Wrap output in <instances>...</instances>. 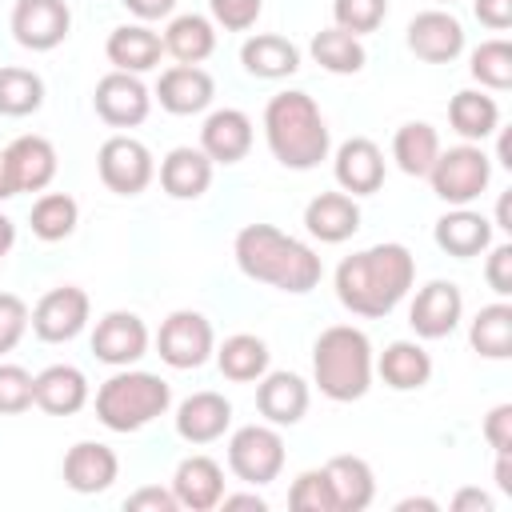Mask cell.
Returning <instances> with one entry per match:
<instances>
[{"label": "cell", "mask_w": 512, "mask_h": 512, "mask_svg": "<svg viewBox=\"0 0 512 512\" xmlns=\"http://www.w3.org/2000/svg\"><path fill=\"white\" fill-rule=\"evenodd\" d=\"M492 228L512 232V220H508V196H500V204H496V224H492Z\"/></svg>", "instance_id": "obj_57"}, {"label": "cell", "mask_w": 512, "mask_h": 512, "mask_svg": "<svg viewBox=\"0 0 512 512\" xmlns=\"http://www.w3.org/2000/svg\"><path fill=\"white\" fill-rule=\"evenodd\" d=\"M288 504H292L296 512H336V496H332V488H328L324 468L300 472V476L292 480V488H288Z\"/></svg>", "instance_id": "obj_41"}, {"label": "cell", "mask_w": 512, "mask_h": 512, "mask_svg": "<svg viewBox=\"0 0 512 512\" xmlns=\"http://www.w3.org/2000/svg\"><path fill=\"white\" fill-rule=\"evenodd\" d=\"M444 4H452V0H444Z\"/></svg>", "instance_id": "obj_59"}, {"label": "cell", "mask_w": 512, "mask_h": 512, "mask_svg": "<svg viewBox=\"0 0 512 512\" xmlns=\"http://www.w3.org/2000/svg\"><path fill=\"white\" fill-rule=\"evenodd\" d=\"M408 52L424 64H452L460 52H464V24L444 12V8H428V12H416L408 20Z\"/></svg>", "instance_id": "obj_13"}, {"label": "cell", "mask_w": 512, "mask_h": 512, "mask_svg": "<svg viewBox=\"0 0 512 512\" xmlns=\"http://www.w3.org/2000/svg\"><path fill=\"white\" fill-rule=\"evenodd\" d=\"M468 344H472L484 360H508V356H512V304H508V300L484 304V308L472 316Z\"/></svg>", "instance_id": "obj_37"}, {"label": "cell", "mask_w": 512, "mask_h": 512, "mask_svg": "<svg viewBox=\"0 0 512 512\" xmlns=\"http://www.w3.org/2000/svg\"><path fill=\"white\" fill-rule=\"evenodd\" d=\"M460 316H464V296H460V288L452 280H428L416 292L412 308H408V324H412V332L420 340H444V336H452L456 324H460Z\"/></svg>", "instance_id": "obj_14"}, {"label": "cell", "mask_w": 512, "mask_h": 512, "mask_svg": "<svg viewBox=\"0 0 512 512\" xmlns=\"http://www.w3.org/2000/svg\"><path fill=\"white\" fill-rule=\"evenodd\" d=\"M208 8L224 32H248L264 12V0H208Z\"/></svg>", "instance_id": "obj_45"}, {"label": "cell", "mask_w": 512, "mask_h": 512, "mask_svg": "<svg viewBox=\"0 0 512 512\" xmlns=\"http://www.w3.org/2000/svg\"><path fill=\"white\" fill-rule=\"evenodd\" d=\"M484 440L496 452H512V404H496L484 416Z\"/></svg>", "instance_id": "obj_47"}, {"label": "cell", "mask_w": 512, "mask_h": 512, "mask_svg": "<svg viewBox=\"0 0 512 512\" xmlns=\"http://www.w3.org/2000/svg\"><path fill=\"white\" fill-rule=\"evenodd\" d=\"M308 52H312V60L324 68V72H332V76H356L364 64H368V52H364V44H360V36H352V32H344V28H320L316 36H312V44H308Z\"/></svg>", "instance_id": "obj_35"}, {"label": "cell", "mask_w": 512, "mask_h": 512, "mask_svg": "<svg viewBox=\"0 0 512 512\" xmlns=\"http://www.w3.org/2000/svg\"><path fill=\"white\" fill-rule=\"evenodd\" d=\"M172 496L188 512H212L224 496V468L212 456H184L172 472Z\"/></svg>", "instance_id": "obj_20"}, {"label": "cell", "mask_w": 512, "mask_h": 512, "mask_svg": "<svg viewBox=\"0 0 512 512\" xmlns=\"http://www.w3.org/2000/svg\"><path fill=\"white\" fill-rule=\"evenodd\" d=\"M304 228L320 244H344L360 232V204L348 192H320L304 208Z\"/></svg>", "instance_id": "obj_22"}, {"label": "cell", "mask_w": 512, "mask_h": 512, "mask_svg": "<svg viewBox=\"0 0 512 512\" xmlns=\"http://www.w3.org/2000/svg\"><path fill=\"white\" fill-rule=\"evenodd\" d=\"M240 64L256 80H284V76L300 72V48L288 36L256 32V36H248L240 44Z\"/></svg>", "instance_id": "obj_26"}, {"label": "cell", "mask_w": 512, "mask_h": 512, "mask_svg": "<svg viewBox=\"0 0 512 512\" xmlns=\"http://www.w3.org/2000/svg\"><path fill=\"white\" fill-rule=\"evenodd\" d=\"M492 180V160L480 144H456V148H440L432 172H428V184L432 192L452 204V208H464L472 204Z\"/></svg>", "instance_id": "obj_6"}, {"label": "cell", "mask_w": 512, "mask_h": 512, "mask_svg": "<svg viewBox=\"0 0 512 512\" xmlns=\"http://www.w3.org/2000/svg\"><path fill=\"white\" fill-rule=\"evenodd\" d=\"M232 256L248 280L268 284V288L288 292V296L312 292L324 276L320 256L304 240L280 232L276 224H244L232 240Z\"/></svg>", "instance_id": "obj_2"}, {"label": "cell", "mask_w": 512, "mask_h": 512, "mask_svg": "<svg viewBox=\"0 0 512 512\" xmlns=\"http://www.w3.org/2000/svg\"><path fill=\"white\" fill-rule=\"evenodd\" d=\"M472 80H480V88L492 92H508L512 88V44L508 40H484L480 48H472V64H468Z\"/></svg>", "instance_id": "obj_40"}, {"label": "cell", "mask_w": 512, "mask_h": 512, "mask_svg": "<svg viewBox=\"0 0 512 512\" xmlns=\"http://www.w3.org/2000/svg\"><path fill=\"white\" fill-rule=\"evenodd\" d=\"M140 24H152V20H164V16H172V8H176V0H120Z\"/></svg>", "instance_id": "obj_50"}, {"label": "cell", "mask_w": 512, "mask_h": 512, "mask_svg": "<svg viewBox=\"0 0 512 512\" xmlns=\"http://www.w3.org/2000/svg\"><path fill=\"white\" fill-rule=\"evenodd\" d=\"M92 352L100 364H112V368H128L136 364L144 352H148V328L136 312H108L96 320V332H92Z\"/></svg>", "instance_id": "obj_15"}, {"label": "cell", "mask_w": 512, "mask_h": 512, "mask_svg": "<svg viewBox=\"0 0 512 512\" xmlns=\"http://www.w3.org/2000/svg\"><path fill=\"white\" fill-rule=\"evenodd\" d=\"M220 508H256V512H264L268 504H264V496H256V492H236V496H220Z\"/></svg>", "instance_id": "obj_52"}, {"label": "cell", "mask_w": 512, "mask_h": 512, "mask_svg": "<svg viewBox=\"0 0 512 512\" xmlns=\"http://www.w3.org/2000/svg\"><path fill=\"white\" fill-rule=\"evenodd\" d=\"M92 108H96V116H100L104 124H112V128H136V124H144L148 112H152V92L144 88L140 76L112 68L108 76L96 80Z\"/></svg>", "instance_id": "obj_12"}, {"label": "cell", "mask_w": 512, "mask_h": 512, "mask_svg": "<svg viewBox=\"0 0 512 512\" xmlns=\"http://www.w3.org/2000/svg\"><path fill=\"white\" fill-rule=\"evenodd\" d=\"M264 140H268V152L276 156V164H284L292 172L320 168V160H328V148H332L328 124H324L316 100L300 88L276 92L264 104Z\"/></svg>", "instance_id": "obj_3"}, {"label": "cell", "mask_w": 512, "mask_h": 512, "mask_svg": "<svg viewBox=\"0 0 512 512\" xmlns=\"http://www.w3.org/2000/svg\"><path fill=\"white\" fill-rule=\"evenodd\" d=\"M172 404V388L168 380H160L156 372H116L100 384L96 392V420L108 432H140L144 424H152L156 416H164Z\"/></svg>", "instance_id": "obj_5"}, {"label": "cell", "mask_w": 512, "mask_h": 512, "mask_svg": "<svg viewBox=\"0 0 512 512\" xmlns=\"http://www.w3.org/2000/svg\"><path fill=\"white\" fill-rule=\"evenodd\" d=\"M436 156H440V136H436L432 124L408 120V124L396 128V136H392V160H396V168L404 176H428L432 164H436Z\"/></svg>", "instance_id": "obj_34"}, {"label": "cell", "mask_w": 512, "mask_h": 512, "mask_svg": "<svg viewBox=\"0 0 512 512\" xmlns=\"http://www.w3.org/2000/svg\"><path fill=\"white\" fill-rule=\"evenodd\" d=\"M484 280H488V288H492L500 300L512 296V244H496V248H488Z\"/></svg>", "instance_id": "obj_46"}, {"label": "cell", "mask_w": 512, "mask_h": 512, "mask_svg": "<svg viewBox=\"0 0 512 512\" xmlns=\"http://www.w3.org/2000/svg\"><path fill=\"white\" fill-rule=\"evenodd\" d=\"M200 152L212 164H240L252 152V116L240 108L208 112V120L200 128Z\"/></svg>", "instance_id": "obj_18"}, {"label": "cell", "mask_w": 512, "mask_h": 512, "mask_svg": "<svg viewBox=\"0 0 512 512\" xmlns=\"http://www.w3.org/2000/svg\"><path fill=\"white\" fill-rule=\"evenodd\" d=\"M28 304L16 292H0V356L12 352L28 332Z\"/></svg>", "instance_id": "obj_44"}, {"label": "cell", "mask_w": 512, "mask_h": 512, "mask_svg": "<svg viewBox=\"0 0 512 512\" xmlns=\"http://www.w3.org/2000/svg\"><path fill=\"white\" fill-rule=\"evenodd\" d=\"M120 476V460L108 444L100 440H80L68 448L64 456V484L80 496H96V492H108L112 480Z\"/></svg>", "instance_id": "obj_21"}, {"label": "cell", "mask_w": 512, "mask_h": 512, "mask_svg": "<svg viewBox=\"0 0 512 512\" xmlns=\"http://www.w3.org/2000/svg\"><path fill=\"white\" fill-rule=\"evenodd\" d=\"M268 360H272L268 344H264L260 336H252V332H236V336H228V340L216 348V364H220L224 380H236V384L260 380V376L268 372Z\"/></svg>", "instance_id": "obj_36"}, {"label": "cell", "mask_w": 512, "mask_h": 512, "mask_svg": "<svg viewBox=\"0 0 512 512\" xmlns=\"http://www.w3.org/2000/svg\"><path fill=\"white\" fill-rule=\"evenodd\" d=\"M72 32L68 0H16L12 4V36L28 52H52Z\"/></svg>", "instance_id": "obj_11"}, {"label": "cell", "mask_w": 512, "mask_h": 512, "mask_svg": "<svg viewBox=\"0 0 512 512\" xmlns=\"http://www.w3.org/2000/svg\"><path fill=\"white\" fill-rule=\"evenodd\" d=\"M372 376H376V360H372V344L360 328L332 324L316 336V344H312V380L328 400H336V404L360 400L372 388Z\"/></svg>", "instance_id": "obj_4"}, {"label": "cell", "mask_w": 512, "mask_h": 512, "mask_svg": "<svg viewBox=\"0 0 512 512\" xmlns=\"http://www.w3.org/2000/svg\"><path fill=\"white\" fill-rule=\"evenodd\" d=\"M88 312H92L88 292L76 288V284H60V288H52L36 300L28 324L44 344H64V340H76L84 332Z\"/></svg>", "instance_id": "obj_10"}, {"label": "cell", "mask_w": 512, "mask_h": 512, "mask_svg": "<svg viewBox=\"0 0 512 512\" xmlns=\"http://www.w3.org/2000/svg\"><path fill=\"white\" fill-rule=\"evenodd\" d=\"M452 512H492V496L480 488H460L452 496Z\"/></svg>", "instance_id": "obj_51"}, {"label": "cell", "mask_w": 512, "mask_h": 512, "mask_svg": "<svg viewBox=\"0 0 512 512\" xmlns=\"http://www.w3.org/2000/svg\"><path fill=\"white\" fill-rule=\"evenodd\" d=\"M432 236H436V248H440V252H448V256H456V260H472V256H480V252L492 248V220L480 216V212H472V208L464 204V208L444 212V216L436 220Z\"/></svg>", "instance_id": "obj_23"}, {"label": "cell", "mask_w": 512, "mask_h": 512, "mask_svg": "<svg viewBox=\"0 0 512 512\" xmlns=\"http://www.w3.org/2000/svg\"><path fill=\"white\" fill-rule=\"evenodd\" d=\"M376 372L392 392H416V388H424L432 380V356L416 340H392L380 352Z\"/></svg>", "instance_id": "obj_31"}, {"label": "cell", "mask_w": 512, "mask_h": 512, "mask_svg": "<svg viewBox=\"0 0 512 512\" xmlns=\"http://www.w3.org/2000/svg\"><path fill=\"white\" fill-rule=\"evenodd\" d=\"M228 468L236 480L260 488L284 472V436L276 424H244L228 440Z\"/></svg>", "instance_id": "obj_7"}, {"label": "cell", "mask_w": 512, "mask_h": 512, "mask_svg": "<svg viewBox=\"0 0 512 512\" xmlns=\"http://www.w3.org/2000/svg\"><path fill=\"white\" fill-rule=\"evenodd\" d=\"M96 172H100V180H104L108 192H116V196H140L152 184L156 164H152V152H148L144 140L116 132V136H108L100 144Z\"/></svg>", "instance_id": "obj_8"}, {"label": "cell", "mask_w": 512, "mask_h": 512, "mask_svg": "<svg viewBox=\"0 0 512 512\" xmlns=\"http://www.w3.org/2000/svg\"><path fill=\"white\" fill-rule=\"evenodd\" d=\"M8 164L16 176V192H44L56 180V148L48 136H16L8 148Z\"/></svg>", "instance_id": "obj_27"}, {"label": "cell", "mask_w": 512, "mask_h": 512, "mask_svg": "<svg viewBox=\"0 0 512 512\" xmlns=\"http://www.w3.org/2000/svg\"><path fill=\"white\" fill-rule=\"evenodd\" d=\"M88 404V376L76 364H48L36 376V408L48 416H72Z\"/></svg>", "instance_id": "obj_30"}, {"label": "cell", "mask_w": 512, "mask_h": 512, "mask_svg": "<svg viewBox=\"0 0 512 512\" xmlns=\"http://www.w3.org/2000/svg\"><path fill=\"white\" fill-rule=\"evenodd\" d=\"M12 244H16V224L0 212V264H4V256L12 252Z\"/></svg>", "instance_id": "obj_55"}, {"label": "cell", "mask_w": 512, "mask_h": 512, "mask_svg": "<svg viewBox=\"0 0 512 512\" xmlns=\"http://www.w3.org/2000/svg\"><path fill=\"white\" fill-rule=\"evenodd\" d=\"M308 400H312V392H308L304 376H296V372H264L256 380V408L276 428L300 424L308 412Z\"/></svg>", "instance_id": "obj_19"}, {"label": "cell", "mask_w": 512, "mask_h": 512, "mask_svg": "<svg viewBox=\"0 0 512 512\" xmlns=\"http://www.w3.org/2000/svg\"><path fill=\"white\" fill-rule=\"evenodd\" d=\"M232 424V404L220 392H192L176 408V436L188 444H212L228 432Z\"/></svg>", "instance_id": "obj_24"}, {"label": "cell", "mask_w": 512, "mask_h": 512, "mask_svg": "<svg viewBox=\"0 0 512 512\" xmlns=\"http://www.w3.org/2000/svg\"><path fill=\"white\" fill-rule=\"evenodd\" d=\"M472 12L492 32H504L512 24V0H472Z\"/></svg>", "instance_id": "obj_49"}, {"label": "cell", "mask_w": 512, "mask_h": 512, "mask_svg": "<svg viewBox=\"0 0 512 512\" xmlns=\"http://www.w3.org/2000/svg\"><path fill=\"white\" fill-rule=\"evenodd\" d=\"M324 476L336 496V512H364L376 500V476L364 456H332L324 464Z\"/></svg>", "instance_id": "obj_29"}, {"label": "cell", "mask_w": 512, "mask_h": 512, "mask_svg": "<svg viewBox=\"0 0 512 512\" xmlns=\"http://www.w3.org/2000/svg\"><path fill=\"white\" fill-rule=\"evenodd\" d=\"M496 488L512 496V452H496Z\"/></svg>", "instance_id": "obj_53"}, {"label": "cell", "mask_w": 512, "mask_h": 512, "mask_svg": "<svg viewBox=\"0 0 512 512\" xmlns=\"http://www.w3.org/2000/svg\"><path fill=\"white\" fill-rule=\"evenodd\" d=\"M448 124L468 144H480V140H488L500 128V104L488 92H480V88H460L448 100Z\"/></svg>", "instance_id": "obj_33"}, {"label": "cell", "mask_w": 512, "mask_h": 512, "mask_svg": "<svg viewBox=\"0 0 512 512\" xmlns=\"http://www.w3.org/2000/svg\"><path fill=\"white\" fill-rule=\"evenodd\" d=\"M156 352L168 368H180V372L200 368L216 352V336H212L208 316L196 308H176L156 332Z\"/></svg>", "instance_id": "obj_9"}, {"label": "cell", "mask_w": 512, "mask_h": 512, "mask_svg": "<svg viewBox=\"0 0 512 512\" xmlns=\"http://www.w3.org/2000/svg\"><path fill=\"white\" fill-rule=\"evenodd\" d=\"M124 508H132V512H144V508H152V512H176L180 504H176L172 488L148 484V488H136V492H132V496L124 500Z\"/></svg>", "instance_id": "obj_48"}, {"label": "cell", "mask_w": 512, "mask_h": 512, "mask_svg": "<svg viewBox=\"0 0 512 512\" xmlns=\"http://www.w3.org/2000/svg\"><path fill=\"white\" fill-rule=\"evenodd\" d=\"M44 104V80L32 68H0V116H32Z\"/></svg>", "instance_id": "obj_39"}, {"label": "cell", "mask_w": 512, "mask_h": 512, "mask_svg": "<svg viewBox=\"0 0 512 512\" xmlns=\"http://www.w3.org/2000/svg\"><path fill=\"white\" fill-rule=\"evenodd\" d=\"M496 152H500V164L512 168V160H508V156H512V140H508V136H500V148H496Z\"/></svg>", "instance_id": "obj_58"}, {"label": "cell", "mask_w": 512, "mask_h": 512, "mask_svg": "<svg viewBox=\"0 0 512 512\" xmlns=\"http://www.w3.org/2000/svg\"><path fill=\"white\" fill-rule=\"evenodd\" d=\"M208 184H212V160L200 148L180 144L160 160V188L172 200H200Z\"/></svg>", "instance_id": "obj_28"}, {"label": "cell", "mask_w": 512, "mask_h": 512, "mask_svg": "<svg viewBox=\"0 0 512 512\" xmlns=\"http://www.w3.org/2000/svg\"><path fill=\"white\" fill-rule=\"evenodd\" d=\"M388 16V0H332V20L336 28L352 32V36H364V32H376Z\"/></svg>", "instance_id": "obj_43"}, {"label": "cell", "mask_w": 512, "mask_h": 512, "mask_svg": "<svg viewBox=\"0 0 512 512\" xmlns=\"http://www.w3.org/2000/svg\"><path fill=\"white\" fill-rule=\"evenodd\" d=\"M160 40H164V52L176 56L180 64H200L216 52V24L200 12H184V16L168 20Z\"/></svg>", "instance_id": "obj_32"}, {"label": "cell", "mask_w": 512, "mask_h": 512, "mask_svg": "<svg viewBox=\"0 0 512 512\" xmlns=\"http://www.w3.org/2000/svg\"><path fill=\"white\" fill-rule=\"evenodd\" d=\"M212 96H216V80L200 64H172L156 80V100L172 116H196L212 104Z\"/></svg>", "instance_id": "obj_17"}, {"label": "cell", "mask_w": 512, "mask_h": 512, "mask_svg": "<svg viewBox=\"0 0 512 512\" xmlns=\"http://www.w3.org/2000/svg\"><path fill=\"white\" fill-rule=\"evenodd\" d=\"M332 172H336L340 192H348V196H372L384 184V152H380L376 140L352 136V140H344L336 148Z\"/></svg>", "instance_id": "obj_16"}, {"label": "cell", "mask_w": 512, "mask_h": 512, "mask_svg": "<svg viewBox=\"0 0 512 512\" xmlns=\"http://www.w3.org/2000/svg\"><path fill=\"white\" fill-rule=\"evenodd\" d=\"M36 404V376L20 364H0V416H20Z\"/></svg>", "instance_id": "obj_42"}, {"label": "cell", "mask_w": 512, "mask_h": 512, "mask_svg": "<svg viewBox=\"0 0 512 512\" xmlns=\"http://www.w3.org/2000/svg\"><path fill=\"white\" fill-rule=\"evenodd\" d=\"M76 220H80V208L68 192H44L36 204H32V236L44 240V244H56V240H68L76 232Z\"/></svg>", "instance_id": "obj_38"}, {"label": "cell", "mask_w": 512, "mask_h": 512, "mask_svg": "<svg viewBox=\"0 0 512 512\" xmlns=\"http://www.w3.org/2000/svg\"><path fill=\"white\" fill-rule=\"evenodd\" d=\"M104 56L112 60L116 72H132V76H140V72H152V68L160 64V56H164V40H160V32H152L148 24H120V28L108 32V40H104Z\"/></svg>", "instance_id": "obj_25"}, {"label": "cell", "mask_w": 512, "mask_h": 512, "mask_svg": "<svg viewBox=\"0 0 512 512\" xmlns=\"http://www.w3.org/2000/svg\"><path fill=\"white\" fill-rule=\"evenodd\" d=\"M12 196H20V192H16V176H12L8 152H0V200H12Z\"/></svg>", "instance_id": "obj_54"}, {"label": "cell", "mask_w": 512, "mask_h": 512, "mask_svg": "<svg viewBox=\"0 0 512 512\" xmlns=\"http://www.w3.org/2000/svg\"><path fill=\"white\" fill-rule=\"evenodd\" d=\"M412 508H420V512H436L440 504H436V500H428V496H408V500H400V504H396V512H412Z\"/></svg>", "instance_id": "obj_56"}, {"label": "cell", "mask_w": 512, "mask_h": 512, "mask_svg": "<svg viewBox=\"0 0 512 512\" xmlns=\"http://www.w3.org/2000/svg\"><path fill=\"white\" fill-rule=\"evenodd\" d=\"M416 280V260L404 244H372L364 252H352L336 268V300L352 316L380 320L388 316L412 288Z\"/></svg>", "instance_id": "obj_1"}]
</instances>
